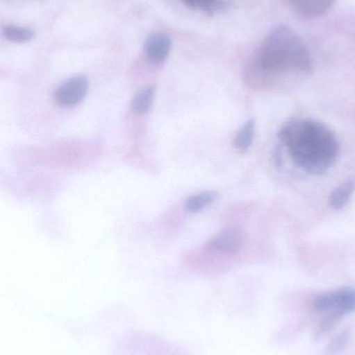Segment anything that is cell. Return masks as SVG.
<instances>
[{
  "label": "cell",
  "instance_id": "cell-1",
  "mask_svg": "<svg viewBox=\"0 0 355 355\" xmlns=\"http://www.w3.org/2000/svg\"><path fill=\"white\" fill-rule=\"evenodd\" d=\"M313 62L304 40L287 26L273 29L244 68V79L256 89H269L285 75H308Z\"/></svg>",
  "mask_w": 355,
  "mask_h": 355
},
{
  "label": "cell",
  "instance_id": "cell-2",
  "mask_svg": "<svg viewBox=\"0 0 355 355\" xmlns=\"http://www.w3.org/2000/svg\"><path fill=\"white\" fill-rule=\"evenodd\" d=\"M279 137L289 150L293 162L308 174H324L339 156L340 145L335 133L318 121H288Z\"/></svg>",
  "mask_w": 355,
  "mask_h": 355
},
{
  "label": "cell",
  "instance_id": "cell-3",
  "mask_svg": "<svg viewBox=\"0 0 355 355\" xmlns=\"http://www.w3.org/2000/svg\"><path fill=\"white\" fill-rule=\"evenodd\" d=\"M315 310L319 312L339 310L342 312L352 313L355 311V290L352 288H343L337 291L327 292L315 296Z\"/></svg>",
  "mask_w": 355,
  "mask_h": 355
},
{
  "label": "cell",
  "instance_id": "cell-4",
  "mask_svg": "<svg viewBox=\"0 0 355 355\" xmlns=\"http://www.w3.org/2000/svg\"><path fill=\"white\" fill-rule=\"evenodd\" d=\"M89 91V80L83 75H77L65 81L54 93V101L63 107L74 106L85 99Z\"/></svg>",
  "mask_w": 355,
  "mask_h": 355
},
{
  "label": "cell",
  "instance_id": "cell-5",
  "mask_svg": "<svg viewBox=\"0 0 355 355\" xmlns=\"http://www.w3.org/2000/svg\"><path fill=\"white\" fill-rule=\"evenodd\" d=\"M243 238L239 227H229L212 238L206 244V248L222 254H236L243 244Z\"/></svg>",
  "mask_w": 355,
  "mask_h": 355
},
{
  "label": "cell",
  "instance_id": "cell-6",
  "mask_svg": "<svg viewBox=\"0 0 355 355\" xmlns=\"http://www.w3.org/2000/svg\"><path fill=\"white\" fill-rule=\"evenodd\" d=\"M171 47H172V41L165 33H154L146 40V54L154 64L164 62L170 53Z\"/></svg>",
  "mask_w": 355,
  "mask_h": 355
},
{
  "label": "cell",
  "instance_id": "cell-7",
  "mask_svg": "<svg viewBox=\"0 0 355 355\" xmlns=\"http://www.w3.org/2000/svg\"><path fill=\"white\" fill-rule=\"evenodd\" d=\"M290 8L304 17H318L325 14L336 0H285Z\"/></svg>",
  "mask_w": 355,
  "mask_h": 355
},
{
  "label": "cell",
  "instance_id": "cell-8",
  "mask_svg": "<svg viewBox=\"0 0 355 355\" xmlns=\"http://www.w3.org/2000/svg\"><path fill=\"white\" fill-rule=\"evenodd\" d=\"M154 95H156V87L149 85L145 89H141L131 101V108L135 114H146L151 108L154 103Z\"/></svg>",
  "mask_w": 355,
  "mask_h": 355
},
{
  "label": "cell",
  "instance_id": "cell-9",
  "mask_svg": "<svg viewBox=\"0 0 355 355\" xmlns=\"http://www.w3.org/2000/svg\"><path fill=\"white\" fill-rule=\"evenodd\" d=\"M254 131H256V122L254 120L248 121L240 129L233 141V145L238 151L244 153L249 149L254 139Z\"/></svg>",
  "mask_w": 355,
  "mask_h": 355
},
{
  "label": "cell",
  "instance_id": "cell-10",
  "mask_svg": "<svg viewBox=\"0 0 355 355\" xmlns=\"http://www.w3.org/2000/svg\"><path fill=\"white\" fill-rule=\"evenodd\" d=\"M217 198H218V192H200V193L195 194V196H190L185 200V209L191 213L200 212V211L206 208L208 205L212 204Z\"/></svg>",
  "mask_w": 355,
  "mask_h": 355
},
{
  "label": "cell",
  "instance_id": "cell-11",
  "mask_svg": "<svg viewBox=\"0 0 355 355\" xmlns=\"http://www.w3.org/2000/svg\"><path fill=\"white\" fill-rule=\"evenodd\" d=\"M355 189V183L352 181L345 182L339 187L336 188L331 193L329 202L335 209H342L349 202Z\"/></svg>",
  "mask_w": 355,
  "mask_h": 355
},
{
  "label": "cell",
  "instance_id": "cell-12",
  "mask_svg": "<svg viewBox=\"0 0 355 355\" xmlns=\"http://www.w3.org/2000/svg\"><path fill=\"white\" fill-rule=\"evenodd\" d=\"M2 33L6 39L16 43H25L31 41L33 37V31L27 27L15 26V25H6L2 29Z\"/></svg>",
  "mask_w": 355,
  "mask_h": 355
},
{
  "label": "cell",
  "instance_id": "cell-13",
  "mask_svg": "<svg viewBox=\"0 0 355 355\" xmlns=\"http://www.w3.org/2000/svg\"><path fill=\"white\" fill-rule=\"evenodd\" d=\"M329 312L331 313L327 315L319 323L318 329H317L316 333H315V339H320L325 334L329 333L346 314V313L339 310L329 311Z\"/></svg>",
  "mask_w": 355,
  "mask_h": 355
},
{
  "label": "cell",
  "instance_id": "cell-14",
  "mask_svg": "<svg viewBox=\"0 0 355 355\" xmlns=\"http://www.w3.org/2000/svg\"><path fill=\"white\" fill-rule=\"evenodd\" d=\"M188 6L200 8L208 12L222 10L231 0H183Z\"/></svg>",
  "mask_w": 355,
  "mask_h": 355
},
{
  "label": "cell",
  "instance_id": "cell-15",
  "mask_svg": "<svg viewBox=\"0 0 355 355\" xmlns=\"http://www.w3.org/2000/svg\"><path fill=\"white\" fill-rule=\"evenodd\" d=\"M350 338V329H346L335 338L327 346L324 355H338L347 345Z\"/></svg>",
  "mask_w": 355,
  "mask_h": 355
}]
</instances>
